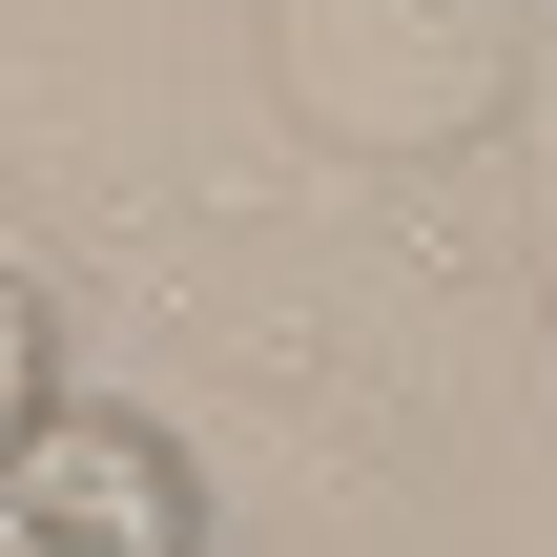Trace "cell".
<instances>
[{"label": "cell", "instance_id": "3", "mask_svg": "<svg viewBox=\"0 0 557 557\" xmlns=\"http://www.w3.org/2000/svg\"><path fill=\"white\" fill-rule=\"evenodd\" d=\"M537 289H557V62H537Z\"/></svg>", "mask_w": 557, "mask_h": 557}, {"label": "cell", "instance_id": "1", "mask_svg": "<svg viewBox=\"0 0 557 557\" xmlns=\"http://www.w3.org/2000/svg\"><path fill=\"white\" fill-rule=\"evenodd\" d=\"M269 83L331 145H455V124H517V21L496 0H269Z\"/></svg>", "mask_w": 557, "mask_h": 557}, {"label": "cell", "instance_id": "2", "mask_svg": "<svg viewBox=\"0 0 557 557\" xmlns=\"http://www.w3.org/2000/svg\"><path fill=\"white\" fill-rule=\"evenodd\" d=\"M0 517L21 557H207V455L124 393H41L0 434Z\"/></svg>", "mask_w": 557, "mask_h": 557}]
</instances>
